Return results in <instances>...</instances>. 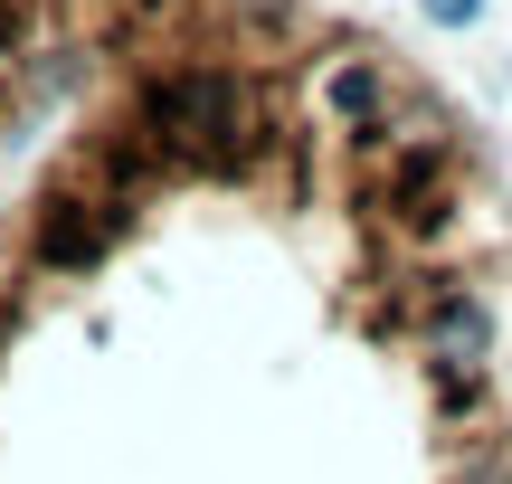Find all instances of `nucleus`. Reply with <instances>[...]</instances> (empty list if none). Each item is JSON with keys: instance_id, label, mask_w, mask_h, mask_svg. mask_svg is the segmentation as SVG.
I'll return each instance as SVG.
<instances>
[{"instance_id": "obj_1", "label": "nucleus", "mask_w": 512, "mask_h": 484, "mask_svg": "<svg viewBox=\"0 0 512 484\" xmlns=\"http://www.w3.org/2000/svg\"><path fill=\"white\" fill-rule=\"evenodd\" d=\"M124 228H133L124 200H105V190H86L76 171H57V181L38 190V209H29V276H86Z\"/></svg>"}, {"instance_id": "obj_2", "label": "nucleus", "mask_w": 512, "mask_h": 484, "mask_svg": "<svg viewBox=\"0 0 512 484\" xmlns=\"http://www.w3.org/2000/svg\"><path fill=\"white\" fill-rule=\"evenodd\" d=\"M67 171H76L86 190H105V200H124V209H143L162 181H181V162H171V152L152 143V133L133 124V114H124V124H105V133H86Z\"/></svg>"}, {"instance_id": "obj_3", "label": "nucleus", "mask_w": 512, "mask_h": 484, "mask_svg": "<svg viewBox=\"0 0 512 484\" xmlns=\"http://www.w3.org/2000/svg\"><path fill=\"white\" fill-rule=\"evenodd\" d=\"M418 352H427V371L494 380V304H484L465 276H446L437 304H427V323H418Z\"/></svg>"}, {"instance_id": "obj_4", "label": "nucleus", "mask_w": 512, "mask_h": 484, "mask_svg": "<svg viewBox=\"0 0 512 484\" xmlns=\"http://www.w3.org/2000/svg\"><path fill=\"white\" fill-rule=\"evenodd\" d=\"M399 86H408V76L389 67V57H370V48H342L323 76H313V105H323L342 133H380V124H389V105H399Z\"/></svg>"}, {"instance_id": "obj_5", "label": "nucleus", "mask_w": 512, "mask_h": 484, "mask_svg": "<svg viewBox=\"0 0 512 484\" xmlns=\"http://www.w3.org/2000/svg\"><path fill=\"white\" fill-rule=\"evenodd\" d=\"M418 10L437 19V29H475V19H484V0H418Z\"/></svg>"}, {"instance_id": "obj_6", "label": "nucleus", "mask_w": 512, "mask_h": 484, "mask_svg": "<svg viewBox=\"0 0 512 484\" xmlns=\"http://www.w3.org/2000/svg\"><path fill=\"white\" fill-rule=\"evenodd\" d=\"M124 19H162V10H181V0H114Z\"/></svg>"}, {"instance_id": "obj_7", "label": "nucleus", "mask_w": 512, "mask_h": 484, "mask_svg": "<svg viewBox=\"0 0 512 484\" xmlns=\"http://www.w3.org/2000/svg\"><path fill=\"white\" fill-rule=\"evenodd\" d=\"M10 105H19V76H10V67H0V114H10Z\"/></svg>"}]
</instances>
